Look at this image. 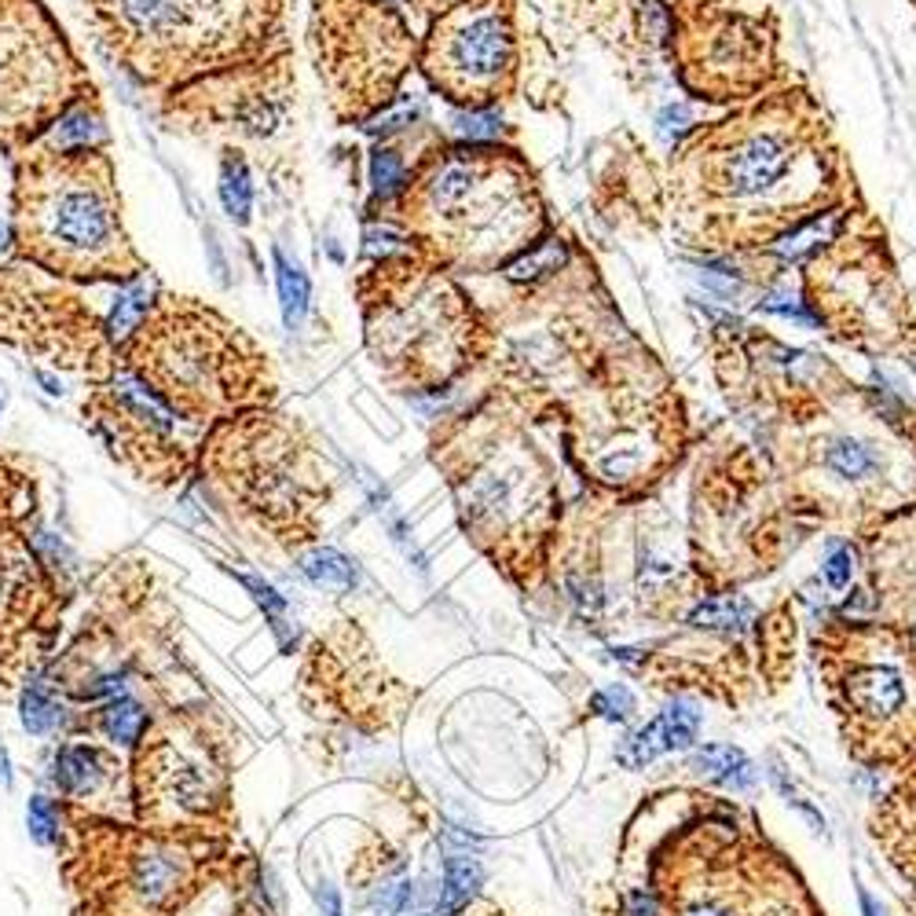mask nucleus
<instances>
[{
	"label": "nucleus",
	"instance_id": "obj_11",
	"mask_svg": "<svg viewBox=\"0 0 916 916\" xmlns=\"http://www.w3.org/2000/svg\"><path fill=\"white\" fill-rule=\"evenodd\" d=\"M0 345L89 378L92 385L118 374V349L100 312L62 279L26 260L0 265Z\"/></svg>",
	"mask_w": 916,
	"mask_h": 916
},
{
	"label": "nucleus",
	"instance_id": "obj_14",
	"mask_svg": "<svg viewBox=\"0 0 916 916\" xmlns=\"http://www.w3.org/2000/svg\"><path fill=\"white\" fill-rule=\"evenodd\" d=\"M293 70L287 51L242 62L162 96V121L181 136L224 140H268L290 118Z\"/></svg>",
	"mask_w": 916,
	"mask_h": 916
},
{
	"label": "nucleus",
	"instance_id": "obj_44",
	"mask_svg": "<svg viewBox=\"0 0 916 916\" xmlns=\"http://www.w3.org/2000/svg\"><path fill=\"white\" fill-rule=\"evenodd\" d=\"M657 129L663 140H675V136H682L689 129V107L686 103H675V107H663L660 111V118H657Z\"/></svg>",
	"mask_w": 916,
	"mask_h": 916
},
{
	"label": "nucleus",
	"instance_id": "obj_24",
	"mask_svg": "<svg viewBox=\"0 0 916 916\" xmlns=\"http://www.w3.org/2000/svg\"><path fill=\"white\" fill-rule=\"evenodd\" d=\"M755 649L766 689L777 693L796 668V616L788 605H774L755 619Z\"/></svg>",
	"mask_w": 916,
	"mask_h": 916
},
{
	"label": "nucleus",
	"instance_id": "obj_48",
	"mask_svg": "<svg viewBox=\"0 0 916 916\" xmlns=\"http://www.w3.org/2000/svg\"><path fill=\"white\" fill-rule=\"evenodd\" d=\"M898 905H902V916H916V891H902Z\"/></svg>",
	"mask_w": 916,
	"mask_h": 916
},
{
	"label": "nucleus",
	"instance_id": "obj_40",
	"mask_svg": "<svg viewBox=\"0 0 916 916\" xmlns=\"http://www.w3.org/2000/svg\"><path fill=\"white\" fill-rule=\"evenodd\" d=\"M821 576H825V583L832 591H844L850 587V579H855V550H850V543H832L825 561H821Z\"/></svg>",
	"mask_w": 916,
	"mask_h": 916
},
{
	"label": "nucleus",
	"instance_id": "obj_19",
	"mask_svg": "<svg viewBox=\"0 0 916 916\" xmlns=\"http://www.w3.org/2000/svg\"><path fill=\"white\" fill-rule=\"evenodd\" d=\"M799 162V140L785 125L747 129L715 158V192L726 202L760 206L788 192Z\"/></svg>",
	"mask_w": 916,
	"mask_h": 916
},
{
	"label": "nucleus",
	"instance_id": "obj_20",
	"mask_svg": "<svg viewBox=\"0 0 916 916\" xmlns=\"http://www.w3.org/2000/svg\"><path fill=\"white\" fill-rule=\"evenodd\" d=\"M866 828L883 861L916 891V763L894 774V781L877 796Z\"/></svg>",
	"mask_w": 916,
	"mask_h": 916
},
{
	"label": "nucleus",
	"instance_id": "obj_23",
	"mask_svg": "<svg viewBox=\"0 0 916 916\" xmlns=\"http://www.w3.org/2000/svg\"><path fill=\"white\" fill-rule=\"evenodd\" d=\"M154 711L143 700H136L132 693H121L114 700L96 704L89 715H81V733L78 737H96V741L118 747V752L132 755V747L143 741L147 726H151Z\"/></svg>",
	"mask_w": 916,
	"mask_h": 916
},
{
	"label": "nucleus",
	"instance_id": "obj_42",
	"mask_svg": "<svg viewBox=\"0 0 916 916\" xmlns=\"http://www.w3.org/2000/svg\"><path fill=\"white\" fill-rule=\"evenodd\" d=\"M763 312H774V315H785V320H792L799 326H821V315H814L807 309L799 298H788V293H770V298L760 301Z\"/></svg>",
	"mask_w": 916,
	"mask_h": 916
},
{
	"label": "nucleus",
	"instance_id": "obj_15",
	"mask_svg": "<svg viewBox=\"0 0 916 916\" xmlns=\"http://www.w3.org/2000/svg\"><path fill=\"white\" fill-rule=\"evenodd\" d=\"M85 426L125 473L151 488H176L195 473L206 433L181 437V418L162 407L132 374L100 382L85 396Z\"/></svg>",
	"mask_w": 916,
	"mask_h": 916
},
{
	"label": "nucleus",
	"instance_id": "obj_35",
	"mask_svg": "<svg viewBox=\"0 0 916 916\" xmlns=\"http://www.w3.org/2000/svg\"><path fill=\"white\" fill-rule=\"evenodd\" d=\"M660 755H668V737H663L660 719L641 726V730H635L624 744L616 747V763L624 766V770H641V766L657 763Z\"/></svg>",
	"mask_w": 916,
	"mask_h": 916
},
{
	"label": "nucleus",
	"instance_id": "obj_2",
	"mask_svg": "<svg viewBox=\"0 0 916 916\" xmlns=\"http://www.w3.org/2000/svg\"><path fill=\"white\" fill-rule=\"evenodd\" d=\"M12 257L62 282H132L147 260L125 228L118 173L107 147L12 154Z\"/></svg>",
	"mask_w": 916,
	"mask_h": 916
},
{
	"label": "nucleus",
	"instance_id": "obj_33",
	"mask_svg": "<svg viewBox=\"0 0 916 916\" xmlns=\"http://www.w3.org/2000/svg\"><path fill=\"white\" fill-rule=\"evenodd\" d=\"M67 814L70 807L62 803L56 796H30V807H26V825H30V836L37 839L40 847L48 850H59L62 844V832H67Z\"/></svg>",
	"mask_w": 916,
	"mask_h": 916
},
{
	"label": "nucleus",
	"instance_id": "obj_25",
	"mask_svg": "<svg viewBox=\"0 0 916 916\" xmlns=\"http://www.w3.org/2000/svg\"><path fill=\"white\" fill-rule=\"evenodd\" d=\"M404 877H407V858L399 855L396 847H389L382 836H374V832L360 844V850H356V858L349 866V888L360 894V905L371 898V894H378L382 888H389V883H396Z\"/></svg>",
	"mask_w": 916,
	"mask_h": 916
},
{
	"label": "nucleus",
	"instance_id": "obj_43",
	"mask_svg": "<svg viewBox=\"0 0 916 916\" xmlns=\"http://www.w3.org/2000/svg\"><path fill=\"white\" fill-rule=\"evenodd\" d=\"M242 583H246L250 591H254L257 605L271 616V624H276V630H279L282 624H287V619H282V616H287V598H279L268 583H260V579H254V576H242Z\"/></svg>",
	"mask_w": 916,
	"mask_h": 916
},
{
	"label": "nucleus",
	"instance_id": "obj_41",
	"mask_svg": "<svg viewBox=\"0 0 916 916\" xmlns=\"http://www.w3.org/2000/svg\"><path fill=\"white\" fill-rule=\"evenodd\" d=\"M455 132L466 136V140H499V136H502V118L495 111L455 114Z\"/></svg>",
	"mask_w": 916,
	"mask_h": 916
},
{
	"label": "nucleus",
	"instance_id": "obj_18",
	"mask_svg": "<svg viewBox=\"0 0 916 916\" xmlns=\"http://www.w3.org/2000/svg\"><path fill=\"white\" fill-rule=\"evenodd\" d=\"M48 785L56 788L62 803L81 810V814L132 821L129 755L96 741V737L59 741L48 763Z\"/></svg>",
	"mask_w": 916,
	"mask_h": 916
},
{
	"label": "nucleus",
	"instance_id": "obj_27",
	"mask_svg": "<svg viewBox=\"0 0 916 916\" xmlns=\"http://www.w3.org/2000/svg\"><path fill=\"white\" fill-rule=\"evenodd\" d=\"M484 888V866L473 855H448L444 877H440V898L433 905V916H459L480 898Z\"/></svg>",
	"mask_w": 916,
	"mask_h": 916
},
{
	"label": "nucleus",
	"instance_id": "obj_31",
	"mask_svg": "<svg viewBox=\"0 0 916 916\" xmlns=\"http://www.w3.org/2000/svg\"><path fill=\"white\" fill-rule=\"evenodd\" d=\"M689 770L711 777V781H719V785H730V788H737V792H744V788L755 785L752 760H747L741 747H733V744H704L700 752H693Z\"/></svg>",
	"mask_w": 916,
	"mask_h": 916
},
{
	"label": "nucleus",
	"instance_id": "obj_16",
	"mask_svg": "<svg viewBox=\"0 0 916 916\" xmlns=\"http://www.w3.org/2000/svg\"><path fill=\"white\" fill-rule=\"evenodd\" d=\"M59 579L23 529H0V682L45 663L59 630Z\"/></svg>",
	"mask_w": 916,
	"mask_h": 916
},
{
	"label": "nucleus",
	"instance_id": "obj_26",
	"mask_svg": "<svg viewBox=\"0 0 916 916\" xmlns=\"http://www.w3.org/2000/svg\"><path fill=\"white\" fill-rule=\"evenodd\" d=\"M34 143H45L51 151H70V147H107V125H103L96 96L73 103V107Z\"/></svg>",
	"mask_w": 916,
	"mask_h": 916
},
{
	"label": "nucleus",
	"instance_id": "obj_8",
	"mask_svg": "<svg viewBox=\"0 0 916 916\" xmlns=\"http://www.w3.org/2000/svg\"><path fill=\"white\" fill-rule=\"evenodd\" d=\"M132 821L165 836L231 839L235 832V733L206 704L154 711L129 755Z\"/></svg>",
	"mask_w": 916,
	"mask_h": 916
},
{
	"label": "nucleus",
	"instance_id": "obj_10",
	"mask_svg": "<svg viewBox=\"0 0 916 916\" xmlns=\"http://www.w3.org/2000/svg\"><path fill=\"white\" fill-rule=\"evenodd\" d=\"M312 56L334 114L360 121L393 100L415 40L385 0H315Z\"/></svg>",
	"mask_w": 916,
	"mask_h": 916
},
{
	"label": "nucleus",
	"instance_id": "obj_32",
	"mask_svg": "<svg viewBox=\"0 0 916 916\" xmlns=\"http://www.w3.org/2000/svg\"><path fill=\"white\" fill-rule=\"evenodd\" d=\"M271 260H276V287H279V309H282V323L287 331H301L304 315H309L312 304V282L304 276V268L298 260H290L282 250H271Z\"/></svg>",
	"mask_w": 916,
	"mask_h": 916
},
{
	"label": "nucleus",
	"instance_id": "obj_49",
	"mask_svg": "<svg viewBox=\"0 0 916 916\" xmlns=\"http://www.w3.org/2000/svg\"><path fill=\"white\" fill-rule=\"evenodd\" d=\"M4 407H8V385L0 382V415H4Z\"/></svg>",
	"mask_w": 916,
	"mask_h": 916
},
{
	"label": "nucleus",
	"instance_id": "obj_3",
	"mask_svg": "<svg viewBox=\"0 0 916 916\" xmlns=\"http://www.w3.org/2000/svg\"><path fill=\"white\" fill-rule=\"evenodd\" d=\"M118 367L195 429L271 407L279 396L265 345L213 304L184 293H158L118 349Z\"/></svg>",
	"mask_w": 916,
	"mask_h": 916
},
{
	"label": "nucleus",
	"instance_id": "obj_6",
	"mask_svg": "<svg viewBox=\"0 0 916 916\" xmlns=\"http://www.w3.org/2000/svg\"><path fill=\"white\" fill-rule=\"evenodd\" d=\"M56 858L73 916H176L235 858V839L165 836L70 807Z\"/></svg>",
	"mask_w": 916,
	"mask_h": 916
},
{
	"label": "nucleus",
	"instance_id": "obj_7",
	"mask_svg": "<svg viewBox=\"0 0 916 916\" xmlns=\"http://www.w3.org/2000/svg\"><path fill=\"white\" fill-rule=\"evenodd\" d=\"M825 704L850 763L898 774L916 763V638L902 624L828 616L810 638Z\"/></svg>",
	"mask_w": 916,
	"mask_h": 916
},
{
	"label": "nucleus",
	"instance_id": "obj_29",
	"mask_svg": "<svg viewBox=\"0 0 916 916\" xmlns=\"http://www.w3.org/2000/svg\"><path fill=\"white\" fill-rule=\"evenodd\" d=\"M293 557H298L301 572L309 576V583H315L320 591L352 594L356 583H360V572H356V565L341 550H334V546L312 543V546H304V550H298Z\"/></svg>",
	"mask_w": 916,
	"mask_h": 916
},
{
	"label": "nucleus",
	"instance_id": "obj_39",
	"mask_svg": "<svg viewBox=\"0 0 916 916\" xmlns=\"http://www.w3.org/2000/svg\"><path fill=\"white\" fill-rule=\"evenodd\" d=\"M565 260V242L561 239H550L546 246H540L535 254H524L518 265H510L507 276L513 282H524V279H535L543 276V271H557V265Z\"/></svg>",
	"mask_w": 916,
	"mask_h": 916
},
{
	"label": "nucleus",
	"instance_id": "obj_38",
	"mask_svg": "<svg viewBox=\"0 0 916 916\" xmlns=\"http://www.w3.org/2000/svg\"><path fill=\"white\" fill-rule=\"evenodd\" d=\"M587 708L605 722H627L630 715H635V697H630V689L624 686V682H613V686L598 689Z\"/></svg>",
	"mask_w": 916,
	"mask_h": 916
},
{
	"label": "nucleus",
	"instance_id": "obj_30",
	"mask_svg": "<svg viewBox=\"0 0 916 916\" xmlns=\"http://www.w3.org/2000/svg\"><path fill=\"white\" fill-rule=\"evenodd\" d=\"M217 192H220L224 213L235 220L239 228H246L250 217H254V176H250V165L239 147H224V154H220Z\"/></svg>",
	"mask_w": 916,
	"mask_h": 916
},
{
	"label": "nucleus",
	"instance_id": "obj_46",
	"mask_svg": "<svg viewBox=\"0 0 916 916\" xmlns=\"http://www.w3.org/2000/svg\"><path fill=\"white\" fill-rule=\"evenodd\" d=\"M459 916H518V913H510V909H502V905H495L488 898H477L469 905V909H462Z\"/></svg>",
	"mask_w": 916,
	"mask_h": 916
},
{
	"label": "nucleus",
	"instance_id": "obj_22",
	"mask_svg": "<svg viewBox=\"0 0 916 916\" xmlns=\"http://www.w3.org/2000/svg\"><path fill=\"white\" fill-rule=\"evenodd\" d=\"M19 722L30 737H51V741H67L81 733V711H73L67 697L51 686L45 675V663L23 675L19 689Z\"/></svg>",
	"mask_w": 916,
	"mask_h": 916
},
{
	"label": "nucleus",
	"instance_id": "obj_12",
	"mask_svg": "<svg viewBox=\"0 0 916 916\" xmlns=\"http://www.w3.org/2000/svg\"><path fill=\"white\" fill-rule=\"evenodd\" d=\"M367 309V345L389 378L429 385L451 374V309L440 282L415 279L407 257L382 260L371 279L360 282Z\"/></svg>",
	"mask_w": 916,
	"mask_h": 916
},
{
	"label": "nucleus",
	"instance_id": "obj_47",
	"mask_svg": "<svg viewBox=\"0 0 916 916\" xmlns=\"http://www.w3.org/2000/svg\"><path fill=\"white\" fill-rule=\"evenodd\" d=\"M858 902H861V913H866V916H880V909H877V902H872V894H869L866 888H861V891H858Z\"/></svg>",
	"mask_w": 916,
	"mask_h": 916
},
{
	"label": "nucleus",
	"instance_id": "obj_21",
	"mask_svg": "<svg viewBox=\"0 0 916 916\" xmlns=\"http://www.w3.org/2000/svg\"><path fill=\"white\" fill-rule=\"evenodd\" d=\"M818 466L828 484L844 491H872L888 473V455L872 437L836 433L818 448Z\"/></svg>",
	"mask_w": 916,
	"mask_h": 916
},
{
	"label": "nucleus",
	"instance_id": "obj_34",
	"mask_svg": "<svg viewBox=\"0 0 916 916\" xmlns=\"http://www.w3.org/2000/svg\"><path fill=\"white\" fill-rule=\"evenodd\" d=\"M660 726H663V737H668V752H689L693 744H697V737H700V711H697V704H689V700H682L675 697L663 708L660 715Z\"/></svg>",
	"mask_w": 916,
	"mask_h": 916
},
{
	"label": "nucleus",
	"instance_id": "obj_9",
	"mask_svg": "<svg viewBox=\"0 0 916 916\" xmlns=\"http://www.w3.org/2000/svg\"><path fill=\"white\" fill-rule=\"evenodd\" d=\"M89 96V70L45 0H0V151L19 154Z\"/></svg>",
	"mask_w": 916,
	"mask_h": 916
},
{
	"label": "nucleus",
	"instance_id": "obj_4",
	"mask_svg": "<svg viewBox=\"0 0 916 916\" xmlns=\"http://www.w3.org/2000/svg\"><path fill=\"white\" fill-rule=\"evenodd\" d=\"M195 473L231 518L290 554L315 543L334 495V469L320 444L276 407L242 410L206 429Z\"/></svg>",
	"mask_w": 916,
	"mask_h": 916
},
{
	"label": "nucleus",
	"instance_id": "obj_17",
	"mask_svg": "<svg viewBox=\"0 0 916 916\" xmlns=\"http://www.w3.org/2000/svg\"><path fill=\"white\" fill-rule=\"evenodd\" d=\"M513 34L507 0L459 4L440 15L426 51V70L451 100H488L510 73Z\"/></svg>",
	"mask_w": 916,
	"mask_h": 916
},
{
	"label": "nucleus",
	"instance_id": "obj_50",
	"mask_svg": "<svg viewBox=\"0 0 916 916\" xmlns=\"http://www.w3.org/2000/svg\"><path fill=\"white\" fill-rule=\"evenodd\" d=\"M426 4H444V0H426Z\"/></svg>",
	"mask_w": 916,
	"mask_h": 916
},
{
	"label": "nucleus",
	"instance_id": "obj_45",
	"mask_svg": "<svg viewBox=\"0 0 916 916\" xmlns=\"http://www.w3.org/2000/svg\"><path fill=\"white\" fill-rule=\"evenodd\" d=\"M315 902H320V909H323V916H345V909H341V894L334 891V883H320V888H315Z\"/></svg>",
	"mask_w": 916,
	"mask_h": 916
},
{
	"label": "nucleus",
	"instance_id": "obj_1",
	"mask_svg": "<svg viewBox=\"0 0 916 916\" xmlns=\"http://www.w3.org/2000/svg\"><path fill=\"white\" fill-rule=\"evenodd\" d=\"M682 799V814L641 850L638 872H619L649 883L660 916H825L752 810L704 792Z\"/></svg>",
	"mask_w": 916,
	"mask_h": 916
},
{
	"label": "nucleus",
	"instance_id": "obj_37",
	"mask_svg": "<svg viewBox=\"0 0 916 916\" xmlns=\"http://www.w3.org/2000/svg\"><path fill=\"white\" fill-rule=\"evenodd\" d=\"M839 220H844V213H818L810 224H803L799 231H792L781 246H777V254L781 257H803L810 246H818V239H828L832 231L839 228Z\"/></svg>",
	"mask_w": 916,
	"mask_h": 916
},
{
	"label": "nucleus",
	"instance_id": "obj_36",
	"mask_svg": "<svg viewBox=\"0 0 916 916\" xmlns=\"http://www.w3.org/2000/svg\"><path fill=\"white\" fill-rule=\"evenodd\" d=\"M407 184H410V176H407V165H404V158H399L396 147H374L371 187H374L378 202H393L399 192H407Z\"/></svg>",
	"mask_w": 916,
	"mask_h": 916
},
{
	"label": "nucleus",
	"instance_id": "obj_28",
	"mask_svg": "<svg viewBox=\"0 0 916 916\" xmlns=\"http://www.w3.org/2000/svg\"><path fill=\"white\" fill-rule=\"evenodd\" d=\"M37 513V480L19 459L0 455V529H26Z\"/></svg>",
	"mask_w": 916,
	"mask_h": 916
},
{
	"label": "nucleus",
	"instance_id": "obj_5",
	"mask_svg": "<svg viewBox=\"0 0 916 916\" xmlns=\"http://www.w3.org/2000/svg\"><path fill=\"white\" fill-rule=\"evenodd\" d=\"M287 0H89L103 48L140 85L184 89L206 73L268 59L282 45Z\"/></svg>",
	"mask_w": 916,
	"mask_h": 916
},
{
	"label": "nucleus",
	"instance_id": "obj_13",
	"mask_svg": "<svg viewBox=\"0 0 916 916\" xmlns=\"http://www.w3.org/2000/svg\"><path fill=\"white\" fill-rule=\"evenodd\" d=\"M301 704L312 719L385 733L415 704V689L389 675L356 619H338L309 646L301 668Z\"/></svg>",
	"mask_w": 916,
	"mask_h": 916
}]
</instances>
